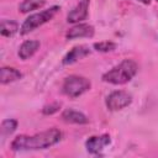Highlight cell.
Masks as SVG:
<instances>
[{"label":"cell","mask_w":158,"mask_h":158,"mask_svg":"<svg viewBox=\"0 0 158 158\" xmlns=\"http://www.w3.org/2000/svg\"><path fill=\"white\" fill-rule=\"evenodd\" d=\"M62 138V132L57 128H51L33 136L20 135L11 142L12 151H37L46 149L57 144Z\"/></svg>","instance_id":"6da1fadb"},{"label":"cell","mask_w":158,"mask_h":158,"mask_svg":"<svg viewBox=\"0 0 158 158\" xmlns=\"http://www.w3.org/2000/svg\"><path fill=\"white\" fill-rule=\"evenodd\" d=\"M137 70H138V65L135 60L123 59L117 65H115L114 68L107 70L102 75V80L105 83H110V84H115V85L126 84L136 75Z\"/></svg>","instance_id":"7a4b0ae2"},{"label":"cell","mask_w":158,"mask_h":158,"mask_svg":"<svg viewBox=\"0 0 158 158\" xmlns=\"http://www.w3.org/2000/svg\"><path fill=\"white\" fill-rule=\"evenodd\" d=\"M59 10V6H52L47 10H43L41 12H37V14H33V15H30L25 21L21 25V28H20V33L21 35H27L30 32H32L33 30H36L37 27L42 26L43 23L48 22L49 20H52L54 17V15L58 12Z\"/></svg>","instance_id":"3957f363"},{"label":"cell","mask_w":158,"mask_h":158,"mask_svg":"<svg viewBox=\"0 0 158 158\" xmlns=\"http://www.w3.org/2000/svg\"><path fill=\"white\" fill-rule=\"evenodd\" d=\"M91 86L89 79L79 75H69L63 83V93L69 98H78L86 93Z\"/></svg>","instance_id":"277c9868"},{"label":"cell","mask_w":158,"mask_h":158,"mask_svg":"<svg viewBox=\"0 0 158 158\" xmlns=\"http://www.w3.org/2000/svg\"><path fill=\"white\" fill-rule=\"evenodd\" d=\"M132 102V95L125 90H116L107 95L105 104L110 111L122 110Z\"/></svg>","instance_id":"5b68a950"},{"label":"cell","mask_w":158,"mask_h":158,"mask_svg":"<svg viewBox=\"0 0 158 158\" xmlns=\"http://www.w3.org/2000/svg\"><path fill=\"white\" fill-rule=\"evenodd\" d=\"M111 143V138L109 135H100V136H91L86 139L85 147L89 153L99 154L102 149Z\"/></svg>","instance_id":"8992f818"},{"label":"cell","mask_w":158,"mask_h":158,"mask_svg":"<svg viewBox=\"0 0 158 158\" xmlns=\"http://www.w3.org/2000/svg\"><path fill=\"white\" fill-rule=\"evenodd\" d=\"M90 0H80L68 14L67 21L70 23L80 22L88 17V10H89Z\"/></svg>","instance_id":"52a82bcc"},{"label":"cell","mask_w":158,"mask_h":158,"mask_svg":"<svg viewBox=\"0 0 158 158\" xmlns=\"http://www.w3.org/2000/svg\"><path fill=\"white\" fill-rule=\"evenodd\" d=\"M95 33V30L91 25L89 23H78L73 26L68 32H67V38L68 40H74V38H81V37H93Z\"/></svg>","instance_id":"ba28073f"},{"label":"cell","mask_w":158,"mask_h":158,"mask_svg":"<svg viewBox=\"0 0 158 158\" xmlns=\"http://www.w3.org/2000/svg\"><path fill=\"white\" fill-rule=\"evenodd\" d=\"M90 54V48L88 46H77L74 48H72L63 58L62 63L64 65H68V64H73L75 63L77 60L79 59H83L84 57L89 56Z\"/></svg>","instance_id":"9c48e42d"},{"label":"cell","mask_w":158,"mask_h":158,"mask_svg":"<svg viewBox=\"0 0 158 158\" xmlns=\"http://www.w3.org/2000/svg\"><path fill=\"white\" fill-rule=\"evenodd\" d=\"M40 48V41L37 40H28V41H25L20 48H19V57L23 60L28 59L30 57H32L37 49Z\"/></svg>","instance_id":"30bf717a"},{"label":"cell","mask_w":158,"mask_h":158,"mask_svg":"<svg viewBox=\"0 0 158 158\" xmlns=\"http://www.w3.org/2000/svg\"><path fill=\"white\" fill-rule=\"evenodd\" d=\"M62 118L63 121L65 122H69V123H78V125H84V123H88V117L83 114V112H79L77 110H73V109H67L63 111L62 114Z\"/></svg>","instance_id":"8fae6325"},{"label":"cell","mask_w":158,"mask_h":158,"mask_svg":"<svg viewBox=\"0 0 158 158\" xmlns=\"http://www.w3.org/2000/svg\"><path fill=\"white\" fill-rule=\"evenodd\" d=\"M23 75L20 70L15 69V68H10V67H2L0 69V81L1 84H9L12 81H16L19 79H21Z\"/></svg>","instance_id":"7c38bea8"},{"label":"cell","mask_w":158,"mask_h":158,"mask_svg":"<svg viewBox=\"0 0 158 158\" xmlns=\"http://www.w3.org/2000/svg\"><path fill=\"white\" fill-rule=\"evenodd\" d=\"M19 30V23L12 20H2L0 25V33L4 37L14 36Z\"/></svg>","instance_id":"4fadbf2b"},{"label":"cell","mask_w":158,"mask_h":158,"mask_svg":"<svg viewBox=\"0 0 158 158\" xmlns=\"http://www.w3.org/2000/svg\"><path fill=\"white\" fill-rule=\"evenodd\" d=\"M44 4H46V0H23L19 6V11L22 14H26V12L43 7Z\"/></svg>","instance_id":"5bb4252c"},{"label":"cell","mask_w":158,"mask_h":158,"mask_svg":"<svg viewBox=\"0 0 158 158\" xmlns=\"http://www.w3.org/2000/svg\"><path fill=\"white\" fill-rule=\"evenodd\" d=\"M17 127V121L14 120V118H7V120H4L2 123H1V135L2 136H7L10 133H12Z\"/></svg>","instance_id":"9a60e30c"},{"label":"cell","mask_w":158,"mask_h":158,"mask_svg":"<svg viewBox=\"0 0 158 158\" xmlns=\"http://www.w3.org/2000/svg\"><path fill=\"white\" fill-rule=\"evenodd\" d=\"M94 48L99 52H110L114 51L116 48V44L114 42H109V41H104V42H98L94 43Z\"/></svg>","instance_id":"2e32d148"},{"label":"cell","mask_w":158,"mask_h":158,"mask_svg":"<svg viewBox=\"0 0 158 158\" xmlns=\"http://www.w3.org/2000/svg\"><path fill=\"white\" fill-rule=\"evenodd\" d=\"M59 104H51V105H47V106H44L43 107V114H46V115H52V114H54V112H57L58 111V109H59Z\"/></svg>","instance_id":"e0dca14e"},{"label":"cell","mask_w":158,"mask_h":158,"mask_svg":"<svg viewBox=\"0 0 158 158\" xmlns=\"http://www.w3.org/2000/svg\"><path fill=\"white\" fill-rule=\"evenodd\" d=\"M138 1H141V2H143V4H149V2H151V0H138Z\"/></svg>","instance_id":"ac0fdd59"},{"label":"cell","mask_w":158,"mask_h":158,"mask_svg":"<svg viewBox=\"0 0 158 158\" xmlns=\"http://www.w3.org/2000/svg\"><path fill=\"white\" fill-rule=\"evenodd\" d=\"M157 1H158V0H157Z\"/></svg>","instance_id":"d6986e66"}]
</instances>
